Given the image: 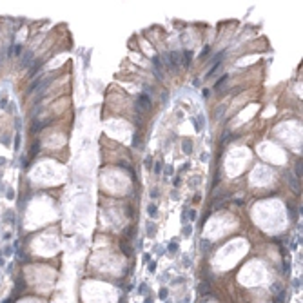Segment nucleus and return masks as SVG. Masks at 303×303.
<instances>
[{"instance_id": "f8f14e48", "label": "nucleus", "mask_w": 303, "mask_h": 303, "mask_svg": "<svg viewBox=\"0 0 303 303\" xmlns=\"http://www.w3.org/2000/svg\"><path fill=\"white\" fill-rule=\"evenodd\" d=\"M147 290H149L147 283H145V282H142V283H140V287H138V292L142 294V296H145V294H147Z\"/></svg>"}, {"instance_id": "20e7f679", "label": "nucleus", "mask_w": 303, "mask_h": 303, "mask_svg": "<svg viewBox=\"0 0 303 303\" xmlns=\"http://www.w3.org/2000/svg\"><path fill=\"white\" fill-rule=\"evenodd\" d=\"M31 64H33V51H27L22 56V67H29Z\"/></svg>"}, {"instance_id": "6e6552de", "label": "nucleus", "mask_w": 303, "mask_h": 303, "mask_svg": "<svg viewBox=\"0 0 303 303\" xmlns=\"http://www.w3.org/2000/svg\"><path fill=\"white\" fill-rule=\"evenodd\" d=\"M154 232H156V227L153 225V222H147V236L154 238Z\"/></svg>"}, {"instance_id": "393cba45", "label": "nucleus", "mask_w": 303, "mask_h": 303, "mask_svg": "<svg viewBox=\"0 0 303 303\" xmlns=\"http://www.w3.org/2000/svg\"><path fill=\"white\" fill-rule=\"evenodd\" d=\"M156 270V262H149V272H154Z\"/></svg>"}, {"instance_id": "7c9ffc66", "label": "nucleus", "mask_w": 303, "mask_h": 303, "mask_svg": "<svg viewBox=\"0 0 303 303\" xmlns=\"http://www.w3.org/2000/svg\"><path fill=\"white\" fill-rule=\"evenodd\" d=\"M174 178H176V180H174V185H176V187H178V185L182 183V180H180V176H174Z\"/></svg>"}, {"instance_id": "a878e982", "label": "nucleus", "mask_w": 303, "mask_h": 303, "mask_svg": "<svg viewBox=\"0 0 303 303\" xmlns=\"http://www.w3.org/2000/svg\"><path fill=\"white\" fill-rule=\"evenodd\" d=\"M189 220H191V222L196 220V211H189Z\"/></svg>"}, {"instance_id": "f257e3e1", "label": "nucleus", "mask_w": 303, "mask_h": 303, "mask_svg": "<svg viewBox=\"0 0 303 303\" xmlns=\"http://www.w3.org/2000/svg\"><path fill=\"white\" fill-rule=\"evenodd\" d=\"M151 107V98L145 95V93H142V95L138 96V105H136V109L138 111H147Z\"/></svg>"}, {"instance_id": "412c9836", "label": "nucleus", "mask_w": 303, "mask_h": 303, "mask_svg": "<svg viewBox=\"0 0 303 303\" xmlns=\"http://www.w3.org/2000/svg\"><path fill=\"white\" fill-rule=\"evenodd\" d=\"M38 151H40V144H35V145H33V151H31V158H33Z\"/></svg>"}, {"instance_id": "9b49d317", "label": "nucleus", "mask_w": 303, "mask_h": 303, "mask_svg": "<svg viewBox=\"0 0 303 303\" xmlns=\"http://www.w3.org/2000/svg\"><path fill=\"white\" fill-rule=\"evenodd\" d=\"M147 213H149V216H151V218H154V216L158 214V209H156V205H154V203H151V205H149Z\"/></svg>"}, {"instance_id": "5701e85b", "label": "nucleus", "mask_w": 303, "mask_h": 303, "mask_svg": "<svg viewBox=\"0 0 303 303\" xmlns=\"http://www.w3.org/2000/svg\"><path fill=\"white\" fill-rule=\"evenodd\" d=\"M165 174H167V178H169L171 174H174V167H173V165H169V167L165 169Z\"/></svg>"}, {"instance_id": "4468645a", "label": "nucleus", "mask_w": 303, "mask_h": 303, "mask_svg": "<svg viewBox=\"0 0 303 303\" xmlns=\"http://www.w3.org/2000/svg\"><path fill=\"white\" fill-rule=\"evenodd\" d=\"M122 250H124V254H125V256H131V247L125 243V240H122Z\"/></svg>"}, {"instance_id": "f704fd0d", "label": "nucleus", "mask_w": 303, "mask_h": 303, "mask_svg": "<svg viewBox=\"0 0 303 303\" xmlns=\"http://www.w3.org/2000/svg\"><path fill=\"white\" fill-rule=\"evenodd\" d=\"M0 176H2V173H0Z\"/></svg>"}, {"instance_id": "ddd939ff", "label": "nucleus", "mask_w": 303, "mask_h": 303, "mask_svg": "<svg viewBox=\"0 0 303 303\" xmlns=\"http://www.w3.org/2000/svg\"><path fill=\"white\" fill-rule=\"evenodd\" d=\"M13 252H15L13 247H11V245H6L4 250H2V256H6V258H7V256H13Z\"/></svg>"}, {"instance_id": "f3484780", "label": "nucleus", "mask_w": 303, "mask_h": 303, "mask_svg": "<svg viewBox=\"0 0 303 303\" xmlns=\"http://www.w3.org/2000/svg\"><path fill=\"white\" fill-rule=\"evenodd\" d=\"M6 198H7V200H15V191H13L11 187L7 189V193H6Z\"/></svg>"}, {"instance_id": "9d476101", "label": "nucleus", "mask_w": 303, "mask_h": 303, "mask_svg": "<svg viewBox=\"0 0 303 303\" xmlns=\"http://www.w3.org/2000/svg\"><path fill=\"white\" fill-rule=\"evenodd\" d=\"M40 84H42V76H38V78H36V80H35V82H33V84L29 85V89H27V93H33V91H35V89H36V87L40 85Z\"/></svg>"}, {"instance_id": "a211bd4d", "label": "nucleus", "mask_w": 303, "mask_h": 303, "mask_svg": "<svg viewBox=\"0 0 303 303\" xmlns=\"http://www.w3.org/2000/svg\"><path fill=\"white\" fill-rule=\"evenodd\" d=\"M191 232H193V229H191L189 225H185V227H183V236H185V238L191 236Z\"/></svg>"}, {"instance_id": "4be33fe9", "label": "nucleus", "mask_w": 303, "mask_h": 303, "mask_svg": "<svg viewBox=\"0 0 303 303\" xmlns=\"http://www.w3.org/2000/svg\"><path fill=\"white\" fill-rule=\"evenodd\" d=\"M160 298H162V299H165V298H167V289H165V287H164V289H160Z\"/></svg>"}, {"instance_id": "cd10ccee", "label": "nucleus", "mask_w": 303, "mask_h": 303, "mask_svg": "<svg viewBox=\"0 0 303 303\" xmlns=\"http://www.w3.org/2000/svg\"><path fill=\"white\" fill-rule=\"evenodd\" d=\"M151 162H153V158L147 156V158H145V167H151Z\"/></svg>"}, {"instance_id": "39448f33", "label": "nucleus", "mask_w": 303, "mask_h": 303, "mask_svg": "<svg viewBox=\"0 0 303 303\" xmlns=\"http://www.w3.org/2000/svg\"><path fill=\"white\" fill-rule=\"evenodd\" d=\"M153 65H154V69H156L158 78H162V62H160V56H153Z\"/></svg>"}, {"instance_id": "c756f323", "label": "nucleus", "mask_w": 303, "mask_h": 303, "mask_svg": "<svg viewBox=\"0 0 303 303\" xmlns=\"http://www.w3.org/2000/svg\"><path fill=\"white\" fill-rule=\"evenodd\" d=\"M6 162H7V160H6L4 156H0V167H4V165H6Z\"/></svg>"}, {"instance_id": "bb28decb", "label": "nucleus", "mask_w": 303, "mask_h": 303, "mask_svg": "<svg viewBox=\"0 0 303 303\" xmlns=\"http://www.w3.org/2000/svg\"><path fill=\"white\" fill-rule=\"evenodd\" d=\"M183 279H185V278H176L174 282H173V285H180V283H183Z\"/></svg>"}, {"instance_id": "6ab92c4d", "label": "nucleus", "mask_w": 303, "mask_h": 303, "mask_svg": "<svg viewBox=\"0 0 303 303\" xmlns=\"http://www.w3.org/2000/svg\"><path fill=\"white\" fill-rule=\"evenodd\" d=\"M185 60H187V62H185V65H189V64H191V60H193L191 51H185Z\"/></svg>"}, {"instance_id": "473e14b6", "label": "nucleus", "mask_w": 303, "mask_h": 303, "mask_svg": "<svg viewBox=\"0 0 303 303\" xmlns=\"http://www.w3.org/2000/svg\"><path fill=\"white\" fill-rule=\"evenodd\" d=\"M4 240H11V232H6V234H4Z\"/></svg>"}, {"instance_id": "aec40b11", "label": "nucleus", "mask_w": 303, "mask_h": 303, "mask_svg": "<svg viewBox=\"0 0 303 303\" xmlns=\"http://www.w3.org/2000/svg\"><path fill=\"white\" fill-rule=\"evenodd\" d=\"M18 149H20V134L15 136V151H18Z\"/></svg>"}, {"instance_id": "dca6fc26", "label": "nucleus", "mask_w": 303, "mask_h": 303, "mask_svg": "<svg viewBox=\"0 0 303 303\" xmlns=\"http://www.w3.org/2000/svg\"><path fill=\"white\" fill-rule=\"evenodd\" d=\"M162 169H164V164H162V162H156V165H154V173H156V174H160V173H162Z\"/></svg>"}, {"instance_id": "b1692460", "label": "nucleus", "mask_w": 303, "mask_h": 303, "mask_svg": "<svg viewBox=\"0 0 303 303\" xmlns=\"http://www.w3.org/2000/svg\"><path fill=\"white\" fill-rule=\"evenodd\" d=\"M22 47H24L22 44H16V45H15V53H16V55H20V53H22Z\"/></svg>"}, {"instance_id": "423d86ee", "label": "nucleus", "mask_w": 303, "mask_h": 303, "mask_svg": "<svg viewBox=\"0 0 303 303\" xmlns=\"http://www.w3.org/2000/svg\"><path fill=\"white\" fill-rule=\"evenodd\" d=\"M183 151H185V154H191L193 153V142L189 138H183Z\"/></svg>"}, {"instance_id": "c85d7f7f", "label": "nucleus", "mask_w": 303, "mask_h": 303, "mask_svg": "<svg viewBox=\"0 0 303 303\" xmlns=\"http://www.w3.org/2000/svg\"><path fill=\"white\" fill-rule=\"evenodd\" d=\"M151 198H158V189H153V191H151Z\"/></svg>"}, {"instance_id": "f03ea898", "label": "nucleus", "mask_w": 303, "mask_h": 303, "mask_svg": "<svg viewBox=\"0 0 303 303\" xmlns=\"http://www.w3.org/2000/svg\"><path fill=\"white\" fill-rule=\"evenodd\" d=\"M287 183L290 185V189H292L296 194H299V189H301V187H299V180H298L292 173H287Z\"/></svg>"}, {"instance_id": "72a5a7b5", "label": "nucleus", "mask_w": 303, "mask_h": 303, "mask_svg": "<svg viewBox=\"0 0 303 303\" xmlns=\"http://www.w3.org/2000/svg\"><path fill=\"white\" fill-rule=\"evenodd\" d=\"M4 265V256H2V252H0V267Z\"/></svg>"}, {"instance_id": "2f4dec72", "label": "nucleus", "mask_w": 303, "mask_h": 303, "mask_svg": "<svg viewBox=\"0 0 303 303\" xmlns=\"http://www.w3.org/2000/svg\"><path fill=\"white\" fill-rule=\"evenodd\" d=\"M144 303H153V296H147V298H145V301H144Z\"/></svg>"}, {"instance_id": "7ed1b4c3", "label": "nucleus", "mask_w": 303, "mask_h": 303, "mask_svg": "<svg viewBox=\"0 0 303 303\" xmlns=\"http://www.w3.org/2000/svg\"><path fill=\"white\" fill-rule=\"evenodd\" d=\"M203 124H205V116H203V114H198L196 118H194V129H196L198 133H202V131H203Z\"/></svg>"}, {"instance_id": "1a4fd4ad", "label": "nucleus", "mask_w": 303, "mask_h": 303, "mask_svg": "<svg viewBox=\"0 0 303 303\" xmlns=\"http://www.w3.org/2000/svg\"><path fill=\"white\" fill-rule=\"evenodd\" d=\"M298 180H301V174H303V171H301V162H298L296 164V167H294V173H292Z\"/></svg>"}, {"instance_id": "0eeeda50", "label": "nucleus", "mask_w": 303, "mask_h": 303, "mask_svg": "<svg viewBox=\"0 0 303 303\" xmlns=\"http://www.w3.org/2000/svg\"><path fill=\"white\" fill-rule=\"evenodd\" d=\"M42 60H33V69H31V71H29V76H35V73L38 71V69L42 67Z\"/></svg>"}, {"instance_id": "2eb2a0df", "label": "nucleus", "mask_w": 303, "mask_h": 303, "mask_svg": "<svg viewBox=\"0 0 303 303\" xmlns=\"http://www.w3.org/2000/svg\"><path fill=\"white\" fill-rule=\"evenodd\" d=\"M167 250H169L171 254H174V252L178 250V243H176V242H171V243L167 245Z\"/></svg>"}]
</instances>
